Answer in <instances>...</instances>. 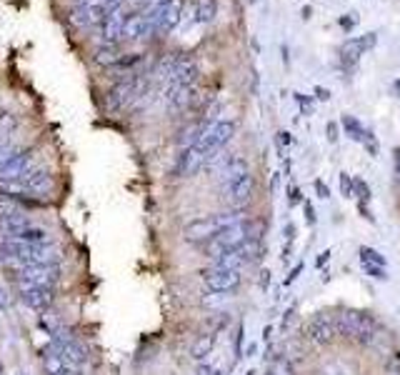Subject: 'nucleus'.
Here are the masks:
<instances>
[{
	"label": "nucleus",
	"mask_w": 400,
	"mask_h": 375,
	"mask_svg": "<svg viewBox=\"0 0 400 375\" xmlns=\"http://www.w3.org/2000/svg\"><path fill=\"white\" fill-rule=\"evenodd\" d=\"M265 375H275V373H273V370H270V373H265Z\"/></svg>",
	"instance_id": "obj_50"
},
{
	"label": "nucleus",
	"mask_w": 400,
	"mask_h": 375,
	"mask_svg": "<svg viewBox=\"0 0 400 375\" xmlns=\"http://www.w3.org/2000/svg\"><path fill=\"white\" fill-rule=\"evenodd\" d=\"M278 145H281V150H283V148H288V145H290V133H288V131H281V133H278Z\"/></svg>",
	"instance_id": "obj_38"
},
{
	"label": "nucleus",
	"mask_w": 400,
	"mask_h": 375,
	"mask_svg": "<svg viewBox=\"0 0 400 375\" xmlns=\"http://www.w3.org/2000/svg\"><path fill=\"white\" fill-rule=\"evenodd\" d=\"M33 223H30L28 213L20 208L10 210V213H0V233L3 235H18V233H23L25 228H30Z\"/></svg>",
	"instance_id": "obj_17"
},
{
	"label": "nucleus",
	"mask_w": 400,
	"mask_h": 375,
	"mask_svg": "<svg viewBox=\"0 0 400 375\" xmlns=\"http://www.w3.org/2000/svg\"><path fill=\"white\" fill-rule=\"evenodd\" d=\"M330 258V250H325V253H320V258H318V265H323V263H328Z\"/></svg>",
	"instance_id": "obj_46"
},
{
	"label": "nucleus",
	"mask_w": 400,
	"mask_h": 375,
	"mask_svg": "<svg viewBox=\"0 0 400 375\" xmlns=\"http://www.w3.org/2000/svg\"><path fill=\"white\" fill-rule=\"evenodd\" d=\"M328 140L330 143H338V125L328 123Z\"/></svg>",
	"instance_id": "obj_41"
},
{
	"label": "nucleus",
	"mask_w": 400,
	"mask_h": 375,
	"mask_svg": "<svg viewBox=\"0 0 400 375\" xmlns=\"http://www.w3.org/2000/svg\"><path fill=\"white\" fill-rule=\"evenodd\" d=\"M238 253L243 256L245 265H253V263H258L260 258H263V243H260V240H255V238L245 240V243L238 248Z\"/></svg>",
	"instance_id": "obj_22"
},
{
	"label": "nucleus",
	"mask_w": 400,
	"mask_h": 375,
	"mask_svg": "<svg viewBox=\"0 0 400 375\" xmlns=\"http://www.w3.org/2000/svg\"><path fill=\"white\" fill-rule=\"evenodd\" d=\"M120 60H123V55L118 53V45H103V48H98V53H96V63L103 68L120 66Z\"/></svg>",
	"instance_id": "obj_23"
},
{
	"label": "nucleus",
	"mask_w": 400,
	"mask_h": 375,
	"mask_svg": "<svg viewBox=\"0 0 400 375\" xmlns=\"http://www.w3.org/2000/svg\"><path fill=\"white\" fill-rule=\"evenodd\" d=\"M358 253H360V263H363V265H380V268H388V260H385V256H380L376 248H368V245H363Z\"/></svg>",
	"instance_id": "obj_26"
},
{
	"label": "nucleus",
	"mask_w": 400,
	"mask_h": 375,
	"mask_svg": "<svg viewBox=\"0 0 400 375\" xmlns=\"http://www.w3.org/2000/svg\"><path fill=\"white\" fill-rule=\"evenodd\" d=\"M393 90H395V93H398V98H400V78L393 83Z\"/></svg>",
	"instance_id": "obj_47"
},
{
	"label": "nucleus",
	"mask_w": 400,
	"mask_h": 375,
	"mask_svg": "<svg viewBox=\"0 0 400 375\" xmlns=\"http://www.w3.org/2000/svg\"><path fill=\"white\" fill-rule=\"evenodd\" d=\"M233 135H235V123H233V120H218V123H213L208 131L203 133V138L195 143V148L210 161L215 153H221V150L225 148V143Z\"/></svg>",
	"instance_id": "obj_5"
},
{
	"label": "nucleus",
	"mask_w": 400,
	"mask_h": 375,
	"mask_svg": "<svg viewBox=\"0 0 400 375\" xmlns=\"http://www.w3.org/2000/svg\"><path fill=\"white\" fill-rule=\"evenodd\" d=\"M358 210H360V215L363 218H368L371 223H376V215L371 213V208H368V203H358Z\"/></svg>",
	"instance_id": "obj_37"
},
{
	"label": "nucleus",
	"mask_w": 400,
	"mask_h": 375,
	"mask_svg": "<svg viewBox=\"0 0 400 375\" xmlns=\"http://www.w3.org/2000/svg\"><path fill=\"white\" fill-rule=\"evenodd\" d=\"M316 98L318 101H330V90L323 88V85H316Z\"/></svg>",
	"instance_id": "obj_39"
},
{
	"label": "nucleus",
	"mask_w": 400,
	"mask_h": 375,
	"mask_svg": "<svg viewBox=\"0 0 400 375\" xmlns=\"http://www.w3.org/2000/svg\"><path fill=\"white\" fill-rule=\"evenodd\" d=\"M8 238H15V240H20V243H30V245L53 243V235H50L45 228H38V226H30V228H25L23 233H18V235H8Z\"/></svg>",
	"instance_id": "obj_19"
},
{
	"label": "nucleus",
	"mask_w": 400,
	"mask_h": 375,
	"mask_svg": "<svg viewBox=\"0 0 400 375\" xmlns=\"http://www.w3.org/2000/svg\"><path fill=\"white\" fill-rule=\"evenodd\" d=\"M383 375H400V355H390L388 358V363H385Z\"/></svg>",
	"instance_id": "obj_31"
},
{
	"label": "nucleus",
	"mask_w": 400,
	"mask_h": 375,
	"mask_svg": "<svg viewBox=\"0 0 400 375\" xmlns=\"http://www.w3.org/2000/svg\"><path fill=\"white\" fill-rule=\"evenodd\" d=\"M218 15V0H203L198 6L195 23H213V18Z\"/></svg>",
	"instance_id": "obj_25"
},
{
	"label": "nucleus",
	"mask_w": 400,
	"mask_h": 375,
	"mask_svg": "<svg viewBox=\"0 0 400 375\" xmlns=\"http://www.w3.org/2000/svg\"><path fill=\"white\" fill-rule=\"evenodd\" d=\"M13 375H28V373H25V370H15Z\"/></svg>",
	"instance_id": "obj_49"
},
{
	"label": "nucleus",
	"mask_w": 400,
	"mask_h": 375,
	"mask_svg": "<svg viewBox=\"0 0 400 375\" xmlns=\"http://www.w3.org/2000/svg\"><path fill=\"white\" fill-rule=\"evenodd\" d=\"M363 270L371 275L373 280H388V268H380V265H363Z\"/></svg>",
	"instance_id": "obj_29"
},
{
	"label": "nucleus",
	"mask_w": 400,
	"mask_h": 375,
	"mask_svg": "<svg viewBox=\"0 0 400 375\" xmlns=\"http://www.w3.org/2000/svg\"><path fill=\"white\" fill-rule=\"evenodd\" d=\"M295 101L300 103V110L308 115H313V98L311 96H303V93H295Z\"/></svg>",
	"instance_id": "obj_33"
},
{
	"label": "nucleus",
	"mask_w": 400,
	"mask_h": 375,
	"mask_svg": "<svg viewBox=\"0 0 400 375\" xmlns=\"http://www.w3.org/2000/svg\"><path fill=\"white\" fill-rule=\"evenodd\" d=\"M213 346H215V333H205V335H200V338L193 343V348H191V355L195 358L198 363H203L205 358L213 353Z\"/></svg>",
	"instance_id": "obj_21"
},
{
	"label": "nucleus",
	"mask_w": 400,
	"mask_h": 375,
	"mask_svg": "<svg viewBox=\"0 0 400 375\" xmlns=\"http://www.w3.org/2000/svg\"><path fill=\"white\" fill-rule=\"evenodd\" d=\"M335 328H338V335L358 340L363 346L373 343V338H376V321H373L368 313H358V310H346V313H341V316L335 318Z\"/></svg>",
	"instance_id": "obj_3"
},
{
	"label": "nucleus",
	"mask_w": 400,
	"mask_h": 375,
	"mask_svg": "<svg viewBox=\"0 0 400 375\" xmlns=\"http://www.w3.org/2000/svg\"><path fill=\"white\" fill-rule=\"evenodd\" d=\"M195 85H165V90H163V101H165L168 110L170 113H186V110H191L193 103H195Z\"/></svg>",
	"instance_id": "obj_9"
},
{
	"label": "nucleus",
	"mask_w": 400,
	"mask_h": 375,
	"mask_svg": "<svg viewBox=\"0 0 400 375\" xmlns=\"http://www.w3.org/2000/svg\"><path fill=\"white\" fill-rule=\"evenodd\" d=\"M248 173H251L248 161H245V158H240V155H233V158H230V163H228L221 173H218V178H221V185H225V183H235V180L245 178Z\"/></svg>",
	"instance_id": "obj_18"
},
{
	"label": "nucleus",
	"mask_w": 400,
	"mask_h": 375,
	"mask_svg": "<svg viewBox=\"0 0 400 375\" xmlns=\"http://www.w3.org/2000/svg\"><path fill=\"white\" fill-rule=\"evenodd\" d=\"M355 196L360 198V203L371 200V188H368V183H363V180H355Z\"/></svg>",
	"instance_id": "obj_32"
},
{
	"label": "nucleus",
	"mask_w": 400,
	"mask_h": 375,
	"mask_svg": "<svg viewBox=\"0 0 400 375\" xmlns=\"http://www.w3.org/2000/svg\"><path fill=\"white\" fill-rule=\"evenodd\" d=\"M300 270H303V263H298V265H295V268L290 270V275H288V278H286V286H290V283H293V280L298 278V275H300Z\"/></svg>",
	"instance_id": "obj_40"
},
{
	"label": "nucleus",
	"mask_w": 400,
	"mask_h": 375,
	"mask_svg": "<svg viewBox=\"0 0 400 375\" xmlns=\"http://www.w3.org/2000/svg\"><path fill=\"white\" fill-rule=\"evenodd\" d=\"M195 375H225V373H223V370L218 368V365H213V363H198Z\"/></svg>",
	"instance_id": "obj_30"
},
{
	"label": "nucleus",
	"mask_w": 400,
	"mask_h": 375,
	"mask_svg": "<svg viewBox=\"0 0 400 375\" xmlns=\"http://www.w3.org/2000/svg\"><path fill=\"white\" fill-rule=\"evenodd\" d=\"M313 188H316L318 198H323V200H328V198H330V191H328V185L323 183V180H316V183H313Z\"/></svg>",
	"instance_id": "obj_36"
},
{
	"label": "nucleus",
	"mask_w": 400,
	"mask_h": 375,
	"mask_svg": "<svg viewBox=\"0 0 400 375\" xmlns=\"http://www.w3.org/2000/svg\"><path fill=\"white\" fill-rule=\"evenodd\" d=\"M251 3H255V0H251Z\"/></svg>",
	"instance_id": "obj_51"
},
{
	"label": "nucleus",
	"mask_w": 400,
	"mask_h": 375,
	"mask_svg": "<svg viewBox=\"0 0 400 375\" xmlns=\"http://www.w3.org/2000/svg\"><path fill=\"white\" fill-rule=\"evenodd\" d=\"M341 125H343V131H346V135L353 138V140H358V143H368V140H373V133L365 131L363 125L353 118V115H343Z\"/></svg>",
	"instance_id": "obj_20"
},
{
	"label": "nucleus",
	"mask_w": 400,
	"mask_h": 375,
	"mask_svg": "<svg viewBox=\"0 0 400 375\" xmlns=\"http://www.w3.org/2000/svg\"><path fill=\"white\" fill-rule=\"evenodd\" d=\"M376 43H378L376 33H368L363 38H350V41H346L341 45V60L346 66H355L360 60V55H365V50H371Z\"/></svg>",
	"instance_id": "obj_13"
},
{
	"label": "nucleus",
	"mask_w": 400,
	"mask_h": 375,
	"mask_svg": "<svg viewBox=\"0 0 400 375\" xmlns=\"http://www.w3.org/2000/svg\"><path fill=\"white\" fill-rule=\"evenodd\" d=\"M253 191H255V178L251 173L245 178L235 180V183H225L221 185L223 200L230 205V208H245V203L253 198Z\"/></svg>",
	"instance_id": "obj_10"
},
{
	"label": "nucleus",
	"mask_w": 400,
	"mask_h": 375,
	"mask_svg": "<svg viewBox=\"0 0 400 375\" xmlns=\"http://www.w3.org/2000/svg\"><path fill=\"white\" fill-rule=\"evenodd\" d=\"M243 221H248L245 208H230L225 210V213H213V215H205V218H195V221H191L183 228V238H186L188 243L205 245L208 240H213L218 233H223L225 228Z\"/></svg>",
	"instance_id": "obj_1"
},
{
	"label": "nucleus",
	"mask_w": 400,
	"mask_h": 375,
	"mask_svg": "<svg viewBox=\"0 0 400 375\" xmlns=\"http://www.w3.org/2000/svg\"><path fill=\"white\" fill-rule=\"evenodd\" d=\"M338 23H341L343 30H353L355 28V23H358V15H355V13H348V15H343Z\"/></svg>",
	"instance_id": "obj_35"
},
{
	"label": "nucleus",
	"mask_w": 400,
	"mask_h": 375,
	"mask_svg": "<svg viewBox=\"0 0 400 375\" xmlns=\"http://www.w3.org/2000/svg\"><path fill=\"white\" fill-rule=\"evenodd\" d=\"M205 163H208V158H205L200 150L193 145V148H186L180 150V158H178V166H175V173L178 175H195L200 168H205Z\"/></svg>",
	"instance_id": "obj_15"
},
{
	"label": "nucleus",
	"mask_w": 400,
	"mask_h": 375,
	"mask_svg": "<svg viewBox=\"0 0 400 375\" xmlns=\"http://www.w3.org/2000/svg\"><path fill=\"white\" fill-rule=\"evenodd\" d=\"M10 305H13L10 293H8L6 283H0V313H10Z\"/></svg>",
	"instance_id": "obj_28"
},
{
	"label": "nucleus",
	"mask_w": 400,
	"mask_h": 375,
	"mask_svg": "<svg viewBox=\"0 0 400 375\" xmlns=\"http://www.w3.org/2000/svg\"><path fill=\"white\" fill-rule=\"evenodd\" d=\"M156 33L153 23H150L148 13H131L126 20V28H123V41L133 43V41H140V38H148Z\"/></svg>",
	"instance_id": "obj_14"
},
{
	"label": "nucleus",
	"mask_w": 400,
	"mask_h": 375,
	"mask_svg": "<svg viewBox=\"0 0 400 375\" xmlns=\"http://www.w3.org/2000/svg\"><path fill=\"white\" fill-rule=\"evenodd\" d=\"M198 75H200V68H198V63L191 58V55H183L180 53V60L178 66H175V73L173 78H170V83L168 85H195L198 83Z\"/></svg>",
	"instance_id": "obj_16"
},
{
	"label": "nucleus",
	"mask_w": 400,
	"mask_h": 375,
	"mask_svg": "<svg viewBox=\"0 0 400 375\" xmlns=\"http://www.w3.org/2000/svg\"><path fill=\"white\" fill-rule=\"evenodd\" d=\"M338 338V328H335V321L330 316H316L305 323V340L313 343V346H330L333 340Z\"/></svg>",
	"instance_id": "obj_8"
},
{
	"label": "nucleus",
	"mask_w": 400,
	"mask_h": 375,
	"mask_svg": "<svg viewBox=\"0 0 400 375\" xmlns=\"http://www.w3.org/2000/svg\"><path fill=\"white\" fill-rule=\"evenodd\" d=\"M268 286H270V270H263L260 273V291H268Z\"/></svg>",
	"instance_id": "obj_42"
},
{
	"label": "nucleus",
	"mask_w": 400,
	"mask_h": 375,
	"mask_svg": "<svg viewBox=\"0 0 400 375\" xmlns=\"http://www.w3.org/2000/svg\"><path fill=\"white\" fill-rule=\"evenodd\" d=\"M126 6H118L113 10H108L105 20L101 25V33H103V45H118L123 41V28H126Z\"/></svg>",
	"instance_id": "obj_11"
},
{
	"label": "nucleus",
	"mask_w": 400,
	"mask_h": 375,
	"mask_svg": "<svg viewBox=\"0 0 400 375\" xmlns=\"http://www.w3.org/2000/svg\"><path fill=\"white\" fill-rule=\"evenodd\" d=\"M260 240V223H253L251 218L243 223H235V226L225 228L223 233H218L213 240H208V243L203 245V253L210 258V260H218L221 256H225V253H230V250L240 248V245L245 243V240Z\"/></svg>",
	"instance_id": "obj_2"
},
{
	"label": "nucleus",
	"mask_w": 400,
	"mask_h": 375,
	"mask_svg": "<svg viewBox=\"0 0 400 375\" xmlns=\"http://www.w3.org/2000/svg\"><path fill=\"white\" fill-rule=\"evenodd\" d=\"M0 375H6V365H3V360H0Z\"/></svg>",
	"instance_id": "obj_48"
},
{
	"label": "nucleus",
	"mask_w": 400,
	"mask_h": 375,
	"mask_svg": "<svg viewBox=\"0 0 400 375\" xmlns=\"http://www.w3.org/2000/svg\"><path fill=\"white\" fill-rule=\"evenodd\" d=\"M18 283V295L23 300V305L38 316H45L55 303V288H43V286H33V283Z\"/></svg>",
	"instance_id": "obj_6"
},
{
	"label": "nucleus",
	"mask_w": 400,
	"mask_h": 375,
	"mask_svg": "<svg viewBox=\"0 0 400 375\" xmlns=\"http://www.w3.org/2000/svg\"><path fill=\"white\" fill-rule=\"evenodd\" d=\"M78 6L90 8V10H108V0H78Z\"/></svg>",
	"instance_id": "obj_34"
},
{
	"label": "nucleus",
	"mask_w": 400,
	"mask_h": 375,
	"mask_svg": "<svg viewBox=\"0 0 400 375\" xmlns=\"http://www.w3.org/2000/svg\"><path fill=\"white\" fill-rule=\"evenodd\" d=\"M341 193H343V198H353L355 196V180L350 178L348 173H341Z\"/></svg>",
	"instance_id": "obj_27"
},
{
	"label": "nucleus",
	"mask_w": 400,
	"mask_h": 375,
	"mask_svg": "<svg viewBox=\"0 0 400 375\" xmlns=\"http://www.w3.org/2000/svg\"><path fill=\"white\" fill-rule=\"evenodd\" d=\"M20 128V120L15 113H10V110H0V135L6 138H13L15 135V131Z\"/></svg>",
	"instance_id": "obj_24"
},
{
	"label": "nucleus",
	"mask_w": 400,
	"mask_h": 375,
	"mask_svg": "<svg viewBox=\"0 0 400 375\" xmlns=\"http://www.w3.org/2000/svg\"><path fill=\"white\" fill-rule=\"evenodd\" d=\"M183 10H186V0H165L161 6L150 8L148 18L153 20V28H156L158 36H165V33H173L183 23Z\"/></svg>",
	"instance_id": "obj_4"
},
{
	"label": "nucleus",
	"mask_w": 400,
	"mask_h": 375,
	"mask_svg": "<svg viewBox=\"0 0 400 375\" xmlns=\"http://www.w3.org/2000/svg\"><path fill=\"white\" fill-rule=\"evenodd\" d=\"M203 283L210 293H230L240 286V270L208 268L203 273Z\"/></svg>",
	"instance_id": "obj_12"
},
{
	"label": "nucleus",
	"mask_w": 400,
	"mask_h": 375,
	"mask_svg": "<svg viewBox=\"0 0 400 375\" xmlns=\"http://www.w3.org/2000/svg\"><path fill=\"white\" fill-rule=\"evenodd\" d=\"M60 375H85V373H83V368H68V370H63Z\"/></svg>",
	"instance_id": "obj_44"
},
{
	"label": "nucleus",
	"mask_w": 400,
	"mask_h": 375,
	"mask_svg": "<svg viewBox=\"0 0 400 375\" xmlns=\"http://www.w3.org/2000/svg\"><path fill=\"white\" fill-rule=\"evenodd\" d=\"M8 145H13V138L0 135V150H3V148H8Z\"/></svg>",
	"instance_id": "obj_45"
},
{
	"label": "nucleus",
	"mask_w": 400,
	"mask_h": 375,
	"mask_svg": "<svg viewBox=\"0 0 400 375\" xmlns=\"http://www.w3.org/2000/svg\"><path fill=\"white\" fill-rule=\"evenodd\" d=\"M303 208H305V215H308V223H311V226H313V223H316V210H313L311 203H305Z\"/></svg>",
	"instance_id": "obj_43"
},
{
	"label": "nucleus",
	"mask_w": 400,
	"mask_h": 375,
	"mask_svg": "<svg viewBox=\"0 0 400 375\" xmlns=\"http://www.w3.org/2000/svg\"><path fill=\"white\" fill-rule=\"evenodd\" d=\"M15 280L20 283H33V286L43 288H58V283L63 280V268L58 265H23L15 270Z\"/></svg>",
	"instance_id": "obj_7"
}]
</instances>
